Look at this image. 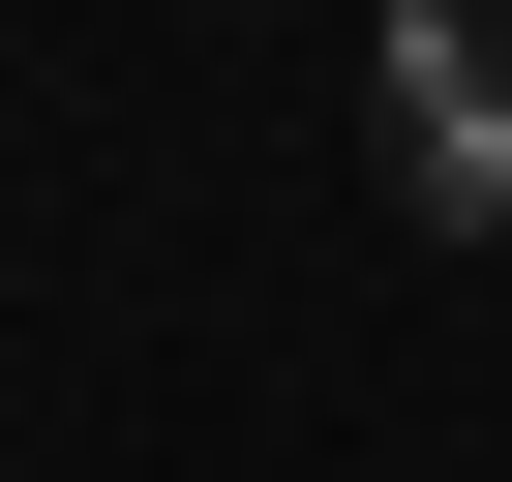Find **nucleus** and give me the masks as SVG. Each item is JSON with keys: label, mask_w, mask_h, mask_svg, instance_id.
Segmentation results:
<instances>
[{"label": "nucleus", "mask_w": 512, "mask_h": 482, "mask_svg": "<svg viewBox=\"0 0 512 482\" xmlns=\"http://www.w3.org/2000/svg\"><path fill=\"white\" fill-rule=\"evenodd\" d=\"M392 181H422V241L512 211V61H482V0H392Z\"/></svg>", "instance_id": "nucleus-1"}]
</instances>
